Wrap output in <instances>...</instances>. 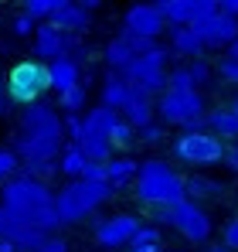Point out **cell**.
Returning a JSON list of instances; mask_svg holds the SVG:
<instances>
[{
    "label": "cell",
    "mask_w": 238,
    "mask_h": 252,
    "mask_svg": "<svg viewBox=\"0 0 238 252\" xmlns=\"http://www.w3.org/2000/svg\"><path fill=\"white\" fill-rule=\"evenodd\" d=\"M113 198V188L109 184H95V181H68L58 198H55V208L61 225H75L82 218H89L92 211H99L106 201Z\"/></svg>",
    "instance_id": "cell-5"
},
{
    "label": "cell",
    "mask_w": 238,
    "mask_h": 252,
    "mask_svg": "<svg viewBox=\"0 0 238 252\" xmlns=\"http://www.w3.org/2000/svg\"><path fill=\"white\" fill-rule=\"evenodd\" d=\"M21 174L48 184V177H51V174H58V160H31V164H21Z\"/></svg>",
    "instance_id": "cell-29"
},
{
    "label": "cell",
    "mask_w": 238,
    "mask_h": 252,
    "mask_svg": "<svg viewBox=\"0 0 238 252\" xmlns=\"http://www.w3.org/2000/svg\"><path fill=\"white\" fill-rule=\"evenodd\" d=\"M55 3H58V0H28V3L21 7V14H28L34 24H48L51 14H55Z\"/></svg>",
    "instance_id": "cell-28"
},
{
    "label": "cell",
    "mask_w": 238,
    "mask_h": 252,
    "mask_svg": "<svg viewBox=\"0 0 238 252\" xmlns=\"http://www.w3.org/2000/svg\"><path fill=\"white\" fill-rule=\"evenodd\" d=\"M225 167L232 170V174H238V143H228L225 147Z\"/></svg>",
    "instance_id": "cell-40"
},
{
    "label": "cell",
    "mask_w": 238,
    "mask_h": 252,
    "mask_svg": "<svg viewBox=\"0 0 238 252\" xmlns=\"http://www.w3.org/2000/svg\"><path fill=\"white\" fill-rule=\"evenodd\" d=\"M208 252H232V249H225V246H214V249H208Z\"/></svg>",
    "instance_id": "cell-47"
},
{
    "label": "cell",
    "mask_w": 238,
    "mask_h": 252,
    "mask_svg": "<svg viewBox=\"0 0 238 252\" xmlns=\"http://www.w3.org/2000/svg\"><path fill=\"white\" fill-rule=\"evenodd\" d=\"M122 31L133 34V38H143V41H157L167 31V21L157 10V3H133L122 14Z\"/></svg>",
    "instance_id": "cell-10"
},
{
    "label": "cell",
    "mask_w": 238,
    "mask_h": 252,
    "mask_svg": "<svg viewBox=\"0 0 238 252\" xmlns=\"http://www.w3.org/2000/svg\"><path fill=\"white\" fill-rule=\"evenodd\" d=\"M218 14L235 17V21H238V0H221V3H218Z\"/></svg>",
    "instance_id": "cell-42"
},
{
    "label": "cell",
    "mask_w": 238,
    "mask_h": 252,
    "mask_svg": "<svg viewBox=\"0 0 238 252\" xmlns=\"http://www.w3.org/2000/svg\"><path fill=\"white\" fill-rule=\"evenodd\" d=\"M140 232V218L136 215H113V218H102L95 225V242L102 249H129L133 235Z\"/></svg>",
    "instance_id": "cell-12"
},
{
    "label": "cell",
    "mask_w": 238,
    "mask_h": 252,
    "mask_svg": "<svg viewBox=\"0 0 238 252\" xmlns=\"http://www.w3.org/2000/svg\"><path fill=\"white\" fill-rule=\"evenodd\" d=\"M10 242H14V249L17 252H38L44 242H48V235L38 232V228H17L14 235H10Z\"/></svg>",
    "instance_id": "cell-27"
},
{
    "label": "cell",
    "mask_w": 238,
    "mask_h": 252,
    "mask_svg": "<svg viewBox=\"0 0 238 252\" xmlns=\"http://www.w3.org/2000/svg\"><path fill=\"white\" fill-rule=\"evenodd\" d=\"M122 123V116H119L116 109H109V106H92L89 113H85V120H82V126H85V133H99V136H113V129Z\"/></svg>",
    "instance_id": "cell-20"
},
{
    "label": "cell",
    "mask_w": 238,
    "mask_h": 252,
    "mask_svg": "<svg viewBox=\"0 0 238 252\" xmlns=\"http://www.w3.org/2000/svg\"><path fill=\"white\" fill-rule=\"evenodd\" d=\"M65 150V120H58V109L51 102H34L21 113V126L14 136V154L21 164L31 160H58Z\"/></svg>",
    "instance_id": "cell-1"
},
{
    "label": "cell",
    "mask_w": 238,
    "mask_h": 252,
    "mask_svg": "<svg viewBox=\"0 0 238 252\" xmlns=\"http://www.w3.org/2000/svg\"><path fill=\"white\" fill-rule=\"evenodd\" d=\"M133 58H136V51H133V44H129L126 34H119V38H113V41L106 44V65H109L116 75L133 65Z\"/></svg>",
    "instance_id": "cell-24"
},
{
    "label": "cell",
    "mask_w": 238,
    "mask_h": 252,
    "mask_svg": "<svg viewBox=\"0 0 238 252\" xmlns=\"http://www.w3.org/2000/svg\"><path fill=\"white\" fill-rule=\"evenodd\" d=\"M167 34H170V55H180V58H191V62H198L204 55V41L191 28H167Z\"/></svg>",
    "instance_id": "cell-19"
},
{
    "label": "cell",
    "mask_w": 238,
    "mask_h": 252,
    "mask_svg": "<svg viewBox=\"0 0 238 252\" xmlns=\"http://www.w3.org/2000/svg\"><path fill=\"white\" fill-rule=\"evenodd\" d=\"M157 116L163 126H180L184 133H204L208 129V102L201 92H174L167 89L160 99H153Z\"/></svg>",
    "instance_id": "cell-4"
},
{
    "label": "cell",
    "mask_w": 238,
    "mask_h": 252,
    "mask_svg": "<svg viewBox=\"0 0 238 252\" xmlns=\"http://www.w3.org/2000/svg\"><path fill=\"white\" fill-rule=\"evenodd\" d=\"M92 10H99V3L95 0H85V3H72V0H58L55 3V14H51V28H58L61 34H79L89 28V14Z\"/></svg>",
    "instance_id": "cell-14"
},
{
    "label": "cell",
    "mask_w": 238,
    "mask_h": 252,
    "mask_svg": "<svg viewBox=\"0 0 238 252\" xmlns=\"http://www.w3.org/2000/svg\"><path fill=\"white\" fill-rule=\"evenodd\" d=\"M133 95V85L126 82L122 75H116V72H109L106 75V82H102V106H109V109H122L126 106V99Z\"/></svg>",
    "instance_id": "cell-21"
},
{
    "label": "cell",
    "mask_w": 238,
    "mask_h": 252,
    "mask_svg": "<svg viewBox=\"0 0 238 252\" xmlns=\"http://www.w3.org/2000/svg\"><path fill=\"white\" fill-rule=\"evenodd\" d=\"M218 75H221L225 82L238 85V62H235V58H228V55H225V58L218 62Z\"/></svg>",
    "instance_id": "cell-33"
},
{
    "label": "cell",
    "mask_w": 238,
    "mask_h": 252,
    "mask_svg": "<svg viewBox=\"0 0 238 252\" xmlns=\"http://www.w3.org/2000/svg\"><path fill=\"white\" fill-rule=\"evenodd\" d=\"M38 252H68V242H65L61 235H48V242H44Z\"/></svg>",
    "instance_id": "cell-39"
},
{
    "label": "cell",
    "mask_w": 238,
    "mask_h": 252,
    "mask_svg": "<svg viewBox=\"0 0 238 252\" xmlns=\"http://www.w3.org/2000/svg\"><path fill=\"white\" fill-rule=\"evenodd\" d=\"M48 75H51V89L61 95V92H68V89L82 85V65H79V62H72V58H58V62L48 65Z\"/></svg>",
    "instance_id": "cell-18"
},
{
    "label": "cell",
    "mask_w": 238,
    "mask_h": 252,
    "mask_svg": "<svg viewBox=\"0 0 238 252\" xmlns=\"http://www.w3.org/2000/svg\"><path fill=\"white\" fill-rule=\"evenodd\" d=\"M17 228H21V225L14 221V215H10V211L0 205V239H10V235H14Z\"/></svg>",
    "instance_id": "cell-35"
},
{
    "label": "cell",
    "mask_w": 238,
    "mask_h": 252,
    "mask_svg": "<svg viewBox=\"0 0 238 252\" xmlns=\"http://www.w3.org/2000/svg\"><path fill=\"white\" fill-rule=\"evenodd\" d=\"M0 252H17V249H14V242H10V239H0Z\"/></svg>",
    "instance_id": "cell-44"
},
{
    "label": "cell",
    "mask_w": 238,
    "mask_h": 252,
    "mask_svg": "<svg viewBox=\"0 0 238 252\" xmlns=\"http://www.w3.org/2000/svg\"><path fill=\"white\" fill-rule=\"evenodd\" d=\"M225 147L228 143H221L214 133H180L177 140H174V157L180 160V164H187V167L201 170L208 167H218V164H225Z\"/></svg>",
    "instance_id": "cell-7"
},
{
    "label": "cell",
    "mask_w": 238,
    "mask_h": 252,
    "mask_svg": "<svg viewBox=\"0 0 238 252\" xmlns=\"http://www.w3.org/2000/svg\"><path fill=\"white\" fill-rule=\"evenodd\" d=\"M167 58H170V48L167 44H157L150 55H140V58H133V65L126 68V72H119L126 82L133 85L136 92H143V95H163L167 92Z\"/></svg>",
    "instance_id": "cell-6"
},
{
    "label": "cell",
    "mask_w": 238,
    "mask_h": 252,
    "mask_svg": "<svg viewBox=\"0 0 238 252\" xmlns=\"http://www.w3.org/2000/svg\"><path fill=\"white\" fill-rule=\"evenodd\" d=\"M34 55H38V62L44 65H51V62H58V58H68L72 51H79V41L72 38V34H61L58 28H51V24H38V31H34Z\"/></svg>",
    "instance_id": "cell-11"
},
{
    "label": "cell",
    "mask_w": 238,
    "mask_h": 252,
    "mask_svg": "<svg viewBox=\"0 0 238 252\" xmlns=\"http://www.w3.org/2000/svg\"><path fill=\"white\" fill-rule=\"evenodd\" d=\"M82 181H95V184H106V164H85Z\"/></svg>",
    "instance_id": "cell-38"
},
{
    "label": "cell",
    "mask_w": 238,
    "mask_h": 252,
    "mask_svg": "<svg viewBox=\"0 0 238 252\" xmlns=\"http://www.w3.org/2000/svg\"><path fill=\"white\" fill-rule=\"evenodd\" d=\"M119 116H122V123H129L133 129H143V126L157 123V106H153L150 95H143V92L133 89V95L126 99V106L119 109Z\"/></svg>",
    "instance_id": "cell-15"
},
{
    "label": "cell",
    "mask_w": 238,
    "mask_h": 252,
    "mask_svg": "<svg viewBox=\"0 0 238 252\" xmlns=\"http://www.w3.org/2000/svg\"><path fill=\"white\" fill-rule=\"evenodd\" d=\"M150 215H153V221H157V228H160V225H174V215H170V208H153Z\"/></svg>",
    "instance_id": "cell-41"
},
{
    "label": "cell",
    "mask_w": 238,
    "mask_h": 252,
    "mask_svg": "<svg viewBox=\"0 0 238 252\" xmlns=\"http://www.w3.org/2000/svg\"><path fill=\"white\" fill-rule=\"evenodd\" d=\"M163 252H180V249H163Z\"/></svg>",
    "instance_id": "cell-48"
},
{
    "label": "cell",
    "mask_w": 238,
    "mask_h": 252,
    "mask_svg": "<svg viewBox=\"0 0 238 252\" xmlns=\"http://www.w3.org/2000/svg\"><path fill=\"white\" fill-rule=\"evenodd\" d=\"M187 68H191V75H194L198 89L208 82V75H211V68H208V62H204V58H198V62H187Z\"/></svg>",
    "instance_id": "cell-37"
},
{
    "label": "cell",
    "mask_w": 238,
    "mask_h": 252,
    "mask_svg": "<svg viewBox=\"0 0 238 252\" xmlns=\"http://www.w3.org/2000/svg\"><path fill=\"white\" fill-rule=\"evenodd\" d=\"M85 99H89V82L75 85V89H68V92H61V95H58V106H61L68 116H79L82 109H85Z\"/></svg>",
    "instance_id": "cell-26"
},
{
    "label": "cell",
    "mask_w": 238,
    "mask_h": 252,
    "mask_svg": "<svg viewBox=\"0 0 238 252\" xmlns=\"http://www.w3.org/2000/svg\"><path fill=\"white\" fill-rule=\"evenodd\" d=\"M191 31L198 34L204 48H232L238 41V21L225 17V14H211L198 24H191Z\"/></svg>",
    "instance_id": "cell-13"
},
{
    "label": "cell",
    "mask_w": 238,
    "mask_h": 252,
    "mask_svg": "<svg viewBox=\"0 0 238 252\" xmlns=\"http://www.w3.org/2000/svg\"><path fill=\"white\" fill-rule=\"evenodd\" d=\"M208 133H214L221 143H238V116L232 113V106H214L208 109Z\"/></svg>",
    "instance_id": "cell-16"
},
{
    "label": "cell",
    "mask_w": 238,
    "mask_h": 252,
    "mask_svg": "<svg viewBox=\"0 0 238 252\" xmlns=\"http://www.w3.org/2000/svg\"><path fill=\"white\" fill-rule=\"evenodd\" d=\"M85 154L79 150V143H68L65 150H61V157H58V170L61 174H68L72 181H82V174H85Z\"/></svg>",
    "instance_id": "cell-25"
},
{
    "label": "cell",
    "mask_w": 238,
    "mask_h": 252,
    "mask_svg": "<svg viewBox=\"0 0 238 252\" xmlns=\"http://www.w3.org/2000/svg\"><path fill=\"white\" fill-rule=\"evenodd\" d=\"M65 136H72V143H82V136H85L82 116H65Z\"/></svg>",
    "instance_id": "cell-34"
},
{
    "label": "cell",
    "mask_w": 238,
    "mask_h": 252,
    "mask_svg": "<svg viewBox=\"0 0 238 252\" xmlns=\"http://www.w3.org/2000/svg\"><path fill=\"white\" fill-rule=\"evenodd\" d=\"M221 239H225V242H221L225 249L238 252V215L232 218V221H228V225H225V235H221Z\"/></svg>",
    "instance_id": "cell-36"
},
{
    "label": "cell",
    "mask_w": 238,
    "mask_h": 252,
    "mask_svg": "<svg viewBox=\"0 0 238 252\" xmlns=\"http://www.w3.org/2000/svg\"><path fill=\"white\" fill-rule=\"evenodd\" d=\"M55 191L44 184V181H34V177H10L3 184V208L14 215V221L21 228H38L44 235H51L61 218H58V208H55Z\"/></svg>",
    "instance_id": "cell-2"
},
{
    "label": "cell",
    "mask_w": 238,
    "mask_h": 252,
    "mask_svg": "<svg viewBox=\"0 0 238 252\" xmlns=\"http://www.w3.org/2000/svg\"><path fill=\"white\" fill-rule=\"evenodd\" d=\"M10 28H14V34H21V38H34V31H38V24H34L28 14H17V17L10 21Z\"/></svg>",
    "instance_id": "cell-32"
},
{
    "label": "cell",
    "mask_w": 238,
    "mask_h": 252,
    "mask_svg": "<svg viewBox=\"0 0 238 252\" xmlns=\"http://www.w3.org/2000/svg\"><path fill=\"white\" fill-rule=\"evenodd\" d=\"M228 58H235V62H238V41L232 44V48H228Z\"/></svg>",
    "instance_id": "cell-45"
},
{
    "label": "cell",
    "mask_w": 238,
    "mask_h": 252,
    "mask_svg": "<svg viewBox=\"0 0 238 252\" xmlns=\"http://www.w3.org/2000/svg\"><path fill=\"white\" fill-rule=\"evenodd\" d=\"M51 89V75H48V65L44 62H17L7 75V99L10 102H21L24 109L41 102V95Z\"/></svg>",
    "instance_id": "cell-8"
},
{
    "label": "cell",
    "mask_w": 238,
    "mask_h": 252,
    "mask_svg": "<svg viewBox=\"0 0 238 252\" xmlns=\"http://www.w3.org/2000/svg\"><path fill=\"white\" fill-rule=\"evenodd\" d=\"M170 215H174V225H170V228H177L180 239H187V242H194V246L211 239V215L201 208L198 201L184 198L180 205L170 208Z\"/></svg>",
    "instance_id": "cell-9"
},
{
    "label": "cell",
    "mask_w": 238,
    "mask_h": 252,
    "mask_svg": "<svg viewBox=\"0 0 238 252\" xmlns=\"http://www.w3.org/2000/svg\"><path fill=\"white\" fill-rule=\"evenodd\" d=\"M21 167V157L14 150H0V181H10Z\"/></svg>",
    "instance_id": "cell-30"
},
{
    "label": "cell",
    "mask_w": 238,
    "mask_h": 252,
    "mask_svg": "<svg viewBox=\"0 0 238 252\" xmlns=\"http://www.w3.org/2000/svg\"><path fill=\"white\" fill-rule=\"evenodd\" d=\"M136 174H140V160H133V157H113V160L106 164V184L116 191L122 184L136 181Z\"/></svg>",
    "instance_id": "cell-22"
},
{
    "label": "cell",
    "mask_w": 238,
    "mask_h": 252,
    "mask_svg": "<svg viewBox=\"0 0 238 252\" xmlns=\"http://www.w3.org/2000/svg\"><path fill=\"white\" fill-rule=\"evenodd\" d=\"M7 113V95H3V75H0V116Z\"/></svg>",
    "instance_id": "cell-43"
},
{
    "label": "cell",
    "mask_w": 238,
    "mask_h": 252,
    "mask_svg": "<svg viewBox=\"0 0 238 252\" xmlns=\"http://www.w3.org/2000/svg\"><path fill=\"white\" fill-rule=\"evenodd\" d=\"M136 198L147 205V208H174L187 198L184 191V177L177 174L174 164L160 160V157H150L140 164V174H136Z\"/></svg>",
    "instance_id": "cell-3"
},
{
    "label": "cell",
    "mask_w": 238,
    "mask_h": 252,
    "mask_svg": "<svg viewBox=\"0 0 238 252\" xmlns=\"http://www.w3.org/2000/svg\"><path fill=\"white\" fill-rule=\"evenodd\" d=\"M163 136H167V126L163 123H150L140 129V140L143 143H150V147H157V143H163Z\"/></svg>",
    "instance_id": "cell-31"
},
{
    "label": "cell",
    "mask_w": 238,
    "mask_h": 252,
    "mask_svg": "<svg viewBox=\"0 0 238 252\" xmlns=\"http://www.w3.org/2000/svg\"><path fill=\"white\" fill-rule=\"evenodd\" d=\"M79 150L85 154V160L89 164H109L113 160V143H109V136H99V133H85L79 143Z\"/></svg>",
    "instance_id": "cell-23"
},
{
    "label": "cell",
    "mask_w": 238,
    "mask_h": 252,
    "mask_svg": "<svg viewBox=\"0 0 238 252\" xmlns=\"http://www.w3.org/2000/svg\"><path fill=\"white\" fill-rule=\"evenodd\" d=\"M184 191H187V198L191 201H218V198H225V184L221 181H214V177H208V174H191V177H184Z\"/></svg>",
    "instance_id": "cell-17"
},
{
    "label": "cell",
    "mask_w": 238,
    "mask_h": 252,
    "mask_svg": "<svg viewBox=\"0 0 238 252\" xmlns=\"http://www.w3.org/2000/svg\"><path fill=\"white\" fill-rule=\"evenodd\" d=\"M232 113H235V116H238V95H235V99H232Z\"/></svg>",
    "instance_id": "cell-46"
}]
</instances>
